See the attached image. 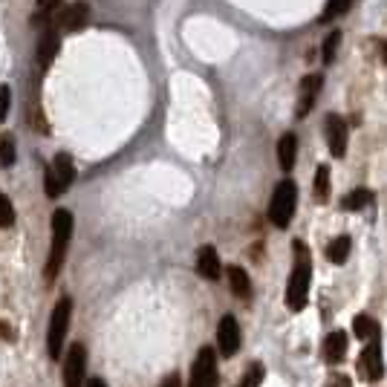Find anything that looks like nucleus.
Wrapping results in <instances>:
<instances>
[{"instance_id": "f257e3e1", "label": "nucleus", "mask_w": 387, "mask_h": 387, "mask_svg": "<svg viewBox=\"0 0 387 387\" xmlns=\"http://www.w3.org/2000/svg\"><path fill=\"white\" fill-rule=\"evenodd\" d=\"M70 237H72V214L67 208H58L52 214V246H49V258H47V269H44V281L52 283L61 275L64 266V255L70 248Z\"/></svg>"}, {"instance_id": "f03ea898", "label": "nucleus", "mask_w": 387, "mask_h": 387, "mask_svg": "<svg viewBox=\"0 0 387 387\" xmlns=\"http://www.w3.org/2000/svg\"><path fill=\"white\" fill-rule=\"evenodd\" d=\"M309 283H313V255H309V248L301 240H295V269H292V278H289V286H286L289 309L298 313V309L306 306Z\"/></svg>"}, {"instance_id": "7ed1b4c3", "label": "nucleus", "mask_w": 387, "mask_h": 387, "mask_svg": "<svg viewBox=\"0 0 387 387\" xmlns=\"http://www.w3.org/2000/svg\"><path fill=\"white\" fill-rule=\"evenodd\" d=\"M295 208H298V185L289 177H283L275 185L272 203H269V220H272L275 228H286L295 217Z\"/></svg>"}, {"instance_id": "20e7f679", "label": "nucleus", "mask_w": 387, "mask_h": 387, "mask_svg": "<svg viewBox=\"0 0 387 387\" xmlns=\"http://www.w3.org/2000/svg\"><path fill=\"white\" fill-rule=\"evenodd\" d=\"M70 315H72V301L61 298V301L55 303L52 315H49V333H47V353H49V358H61L64 338H67V330H70Z\"/></svg>"}, {"instance_id": "39448f33", "label": "nucleus", "mask_w": 387, "mask_h": 387, "mask_svg": "<svg viewBox=\"0 0 387 387\" xmlns=\"http://www.w3.org/2000/svg\"><path fill=\"white\" fill-rule=\"evenodd\" d=\"M72 180H75L72 157H70V153H55V159L47 168V180H44L47 197L55 200V197H61V194H67V188L72 185Z\"/></svg>"}, {"instance_id": "423d86ee", "label": "nucleus", "mask_w": 387, "mask_h": 387, "mask_svg": "<svg viewBox=\"0 0 387 387\" xmlns=\"http://www.w3.org/2000/svg\"><path fill=\"white\" fill-rule=\"evenodd\" d=\"M188 387H217V353L211 350V347H203V350L194 356Z\"/></svg>"}, {"instance_id": "0eeeda50", "label": "nucleus", "mask_w": 387, "mask_h": 387, "mask_svg": "<svg viewBox=\"0 0 387 387\" xmlns=\"http://www.w3.org/2000/svg\"><path fill=\"white\" fill-rule=\"evenodd\" d=\"M324 136H326V148L335 159H344L347 157V142H350V130H347V122L341 116L330 113L324 119Z\"/></svg>"}, {"instance_id": "6e6552de", "label": "nucleus", "mask_w": 387, "mask_h": 387, "mask_svg": "<svg viewBox=\"0 0 387 387\" xmlns=\"http://www.w3.org/2000/svg\"><path fill=\"white\" fill-rule=\"evenodd\" d=\"M87 376V347L72 344L64 358V387H84Z\"/></svg>"}, {"instance_id": "1a4fd4ad", "label": "nucleus", "mask_w": 387, "mask_h": 387, "mask_svg": "<svg viewBox=\"0 0 387 387\" xmlns=\"http://www.w3.org/2000/svg\"><path fill=\"white\" fill-rule=\"evenodd\" d=\"M217 347L226 358H231L240 350V324L235 315H223L217 326Z\"/></svg>"}, {"instance_id": "9d476101", "label": "nucleus", "mask_w": 387, "mask_h": 387, "mask_svg": "<svg viewBox=\"0 0 387 387\" xmlns=\"http://www.w3.org/2000/svg\"><path fill=\"white\" fill-rule=\"evenodd\" d=\"M361 367H364V376L367 381H379L384 376V361H381V338L373 335L367 341L364 353H361Z\"/></svg>"}, {"instance_id": "9b49d317", "label": "nucleus", "mask_w": 387, "mask_h": 387, "mask_svg": "<svg viewBox=\"0 0 387 387\" xmlns=\"http://www.w3.org/2000/svg\"><path fill=\"white\" fill-rule=\"evenodd\" d=\"M58 24H61V29L67 32H79L90 24V6L87 3H70L61 9V17H58Z\"/></svg>"}, {"instance_id": "f8f14e48", "label": "nucleus", "mask_w": 387, "mask_h": 387, "mask_svg": "<svg viewBox=\"0 0 387 387\" xmlns=\"http://www.w3.org/2000/svg\"><path fill=\"white\" fill-rule=\"evenodd\" d=\"M220 255H217V248L214 246H203L200 251H197V272H200V278H205V281H217L220 278Z\"/></svg>"}, {"instance_id": "ddd939ff", "label": "nucleus", "mask_w": 387, "mask_h": 387, "mask_svg": "<svg viewBox=\"0 0 387 387\" xmlns=\"http://www.w3.org/2000/svg\"><path fill=\"white\" fill-rule=\"evenodd\" d=\"M324 87V75H306L303 84H301V104H298V116L303 119V116L315 107V99H318V93Z\"/></svg>"}, {"instance_id": "4468645a", "label": "nucleus", "mask_w": 387, "mask_h": 387, "mask_svg": "<svg viewBox=\"0 0 387 387\" xmlns=\"http://www.w3.org/2000/svg\"><path fill=\"white\" fill-rule=\"evenodd\" d=\"M295 159H298V136L295 133H283L281 142H278V165L283 173H289L295 168Z\"/></svg>"}, {"instance_id": "2eb2a0df", "label": "nucleus", "mask_w": 387, "mask_h": 387, "mask_svg": "<svg viewBox=\"0 0 387 387\" xmlns=\"http://www.w3.org/2000/svg\"><path fill=\"white\" fill-rule=\"evenodd\" d=\"M324 356H326V361H330V364H341V361H344V356H347V333L335 330V333L326 335Z\"/></svg>"}, {"instance_id": "dca6fc26", "label": "nucleus", "mask_w": 387, "mask_h": 387, "mask_svg": "<svg viewBox=\"0 0 387 387\" xmlns=\"http://www.w3.org/2000/svg\"><path fill=\"white\" fill-rule=\"evenodd\" d=\"M58 49H61V41H58V35L52 29H44L41 41H38V64L41 67H49V61L58 55Z\"/></svg>"}, {"instance_id": "f3484780", "label": "nucleus", "mask_w": 387, "mask_h": 387, "mask_svg": "<svg viewBox=\"0 0 387 387\" xmlns=\"http://www.w3.org/2000/svg\"><path fill=\"white\" fill-rule=\"evenodd\" d=\"M228 283L237 298H251V281L243 266H228Z\"/></svg>"}, {"instance_id": "a211bd4d", "label": "nucleus", "mask_w": 387, "mask_h": 387, "mask_svg": "<svg viewBox=\"0 0 387 387\" xmlns=\"http://www.w3.org/2000/svg\"><path fill=\"white\" fill-rule=\"evenodd\" d=\"M350 248H353L350 235H338L330 246H326V258H330V263L341 266V263H347V258H350Z\"/></svg>"}, {"instance_id": "6ab92c4d", "label": "nucleus", "mask_w": 387, "mask_h": 387, "mask_svg": "<svg viewBox=\"0 0 387 387\" xmlns=\"http://www.w3.org/2000/svg\"><path fill=\"white\" fill-rule=\"evenodd\" d=\"M353 333H356V338H361V341H370L373 335H379V324H376L370 315H356V318H353Z\"/></svg>"}, {"instance_id": "aec40b11", "label": "nucleus", "mask_w": 387, "mask_h": 387, "mask_svg": "<svg viewBox=\"0 0 387 387\" xmlns=\"http://www.w3.org/2000/svg\"><path fill=\"white\" fill-rule=\"evenodd\" d=\"M370 200H373L370 191H367V188H356V191H350V194H347V197L341 200V208L358 211V208H364V205H370Z\"/></svg>"}, {"instance_id": "412c9836", "label": "nucleus", "mask_w": 387, "mask_h": 387, "mask_svg": "<svg viewBox=\"0 0 387 387\" xmlns=\"http://www.w3.org/2000/svg\"><path fill=\"white\" fill-rule=\"evenodd\" d=\"M338 47H341V32L333 29L330 35L324 38V47H321V58H324V64H333V58L338 55Z\"/></svg>"}, {"instance_id": "4be33fe9", "label": "nucleus", "mask_w": 387, "mask_h": 387, "mask_svg": "<svg viewBox=\"0 0 387 387\" xmlns=\"http://www.w3.org/2000/svg\"><path fill=\"white\" fill-rule=\"evenodd\" d=\"M315 197H318V203L330 197V168L326 165H318V171H315Z\"/></svg>"}, {"instance_id": "5701e85b", "label": "nucleus", "mask_w": 387, "mask_h": 387, "mask_svg": "<svg viewBox=\"0 0 387 387\" xmlns=\"http://www.w3.org/2000/svg\"><path fill=\"white\" fill-rule=\"evenodd\" d=\"M347 9H350V0H326L324 15H321V24H330L333 17H341Z\"/></svg>"}, {"instance_id": "b1692460", "label": "nucleus", "mask_w": 387, "mask_h": 387, "mask_svg": "<svg viewBox=\"0 0 387 387\" xmlns=\"http://www.w3.org/2000/svg\"><path fill=\"white\" fill-rule=\"evenodd\" d=\"M0 165H3V168L15 165V139L9 136V133L0 136Z\"/></svg>"}, {"instance_id": "393cba45", "label": "nucleus", "mask_w": 387, "mask_h": 387, "mask_svg": "<svg viewBox=\"0 0 387 387\" xmlns=\"http://www.w3.org/2000/svg\"><path fill=\"white\" fill-rule=\"evenodd\" d=\"M263 376H266L263 364H251L248 370H246V376H243V381H240V387H260L263 384Z\"/></svg>"}, {"instance_id": "a878e982", "label": "nucleus", "mask_w": 387, "mask_h": 387, "mask_svg": "<svg viewBox=\"0 0 387 387\" xmlns=\"http://www.w3.org/2000/svg\"><path fill=\"white\" fill-rule=\"evenodd\" d=\"M12 223H15V208L3 194H0V228H9Z\"/></svg>"}, {"instance_id": "bb28decb", "label": "nucleus", "mask_w": 387, "mask_h": 387, "mask_svg": "<svg viewBox=\"0 0 387 387\" xmlns=\"http://www.w3.org/2000/svg\"><path fill=\"white\" fill-rule=\"evenodd\" d=\"M9 107H12V90L6 84H0V122L9 119Z\"/></svg>"}, {"instance_id": "cd10ccee", "label": "nucleus", "mask_w": 387, "mask_h": 387, "mask_svg": "<svg viewBox=\"0 0 387 387\" xmlns=\"http://www.w3.org/2000/svg\"><path fill=\"white\" fill-rule=\"evenodd\" d=\"M159 387H182V381H180V376H177V373H171V376H168Z\"/></svg>"}, {"instance_id": "c85d7f7f", "label": "nucleus", "mask_w": 387, "mask_h": 387, "mask_svg": "<svg viewBox=\"0 0 387 387\" xmlns=\"http://www.w3.org/2000/svg\"><path fill=\"white\" fill-rule=\"evenodd\" d=\"M0 338H3V341H12V338H15V335H12V330H9L6 324H0Z\"/></svg>"}, {"instance_id": "c756f323", "label": "nucleus", "mask_w": 387, "mask_h": 387, "mask_svg": "<svg viewBox=\"0 0 387 387\" xmlns=\"http://www.w3.org/2000/svg\"><path fill=\"white\" fill-rule=\"evenodd\" d=\"M87 387H107L102 379H87Z\"/></svg>"}, {"instance_id": "7c9ffc66", "label": "nucleus", "mask_w": 387, "mask_h": 387, "mask_svg": "<svg viewBox=\"0 0 387 387\" xmlns=\"http://www.w3.org/2000/svg\"><path fill=\"white\" fill-rule=\"evenodd\" d=\"M381 61L387 64V41H381Z\"/></svg>"}, {"instance_id": "2f4dec72", "label": "nucleus", "mask_w": 387, "mask_h": 387, "mask_svg": "<svg viewBox=\"0 0 387 387\" xmlns=\"http://www.w3.org/2000/svg\"><path fill=\"white\" fill-rule=\"evenodd\" d=\"M41 3H47V0H41Z\"/></svg>"}]
</instances>
